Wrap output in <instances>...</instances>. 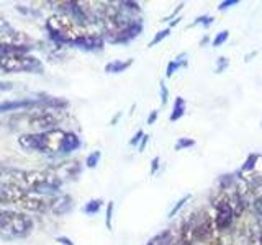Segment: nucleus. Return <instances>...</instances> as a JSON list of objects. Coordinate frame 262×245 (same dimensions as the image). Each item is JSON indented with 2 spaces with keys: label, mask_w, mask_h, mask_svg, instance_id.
Returning <instances> with one entry per match:
<instances>
[{
  "label": "nucleus",
  "mask_w": 262,
  "mask_h": 245,
  "mask_svg": "<svg viewBox=\"0 0 262 245\" xmlns=\"http://www.w3.org/2000/svg\"><path fill=\"white\" fill-rule=\"evenodd\" d=\"M196 144V141L193 137H179L177 142L174 144V151H185V149H190V147H193Z\"/></svg>",
  "instance_id": "aec40b11"
},
{
  "label": "nucleus",
  "mask_w": 262,
  "mask_h": 245,
  "mask_svg": "<svg viewBox=\"0 0 262 245\" xmlns=\"http://www.w3.org/2000/svg\"><path fill=\"white\" fill-rule=\"evenodd\" d=\"M66 131L51 129L45 133H28L18 137V144L27 151L43 152L49 155H56L62 152V142L66 139Z\"/></svg>",
  "instance_id": "f03ea898"
},
{
  "label": "nucleus",
  "mask_w": 262,
  "mask_h": 245,
  "mask_svg": "<svg viewBox=\"0 0 262 245\" xmlns=\"http://www.w3.org/2000/svg\"><path fill=\"white\" fill-rule=\"evenodd\" d=\"M33 220L27 214L16 211H0V235L25 237L31 232Z\"/></svg>",
  "instance_id": "423d86ee"
},
{
  "label": "nucleus",
  "mask_w": 262,
  "mask_h": 245,
  "mask_svg": "<svg viewBox=\"0 0 262 245\" xmlns=\"http://www.w3.org/2000/svg\"><path fill=\"white\" fill-rule=\"evenodd\" d=\"M184 7H185V4H184V2H180V4H179V5H177L176 8H174V12H172V13H170L169 16H164V18H162L161 21H169V23H170L172 20H176L177 16H179V13L184 10Z\"/></svg>",
  "instance_id": "bb28decb"
},
{
  "label": "nucleus",
  "mask_w": 262,
  "mask_h": 245,
  "mask_svg": "<svg viewBox=\"0 0 262 245\" xmlns=\"http://www.w3.org/2000/svg\"><path fill=\"white\" fill-rule=\"evenodd\" d=\"M170 31H172V30H170L169 27H167V28H164V30H159V31L154 35V38L149 41V44H147V47H154V46H158L159 43H162L164 39L170 36Z\"/></svg>",
  "instance_id": "6ab92c4d"
},
{
  "label": "nucleus",
  "mask_w": 262,
  "mask_h": 245,
  "mask_svg": "<svg viewBox=\"0 0 262 245\" xmlns=\"http://www.w3.org/2000/svg\"><path fill=\"white\" fill-rule=\"evenodd\" d=\"M57 242H59V243H62V245H74L72 243V240L69 239V237H64V235H61V237H57V239H56Z\"/></svg>",
  "instance_id": "473e14b6"
},
{
  "label": "nucleus",
  "mask_w": 262,
  "mask_h": 245,
  "mask_svg": "<svg viewBox=\"0 0 262 245\" xmlns=\"http://www.w3.org/2000/svg\"><path fill=\"white\" fill-rule=\"evenodd\" d=\"M188 65V53H180L176 59L169 61L167 67H166V79H170L176 72L180 69H185Z\"/></svg>",
  "instance_id": "9b49d317"
},
{
  "label": "nucleus",
  "mask_w": 262,
  "mask_h": 245,
  "mask_svg": "<svg viewBox=\"0 0 262 245\" xmlns=\"http://www.w3.org/2000/svg\"><path fill=\"white\" fill-rule=\"evenodd\" d=\"M237 239L241 245H262V229L252 216L237 229Z\"/></svg>",
  "instance_id": "1a4fd4ad"
},
{
  "label": "nucleus",
  "mask_w": 262,
  "mask_h": 245,
  "mask_svg": "<svg viewBox=\"0 0 262 245\" xmlns=\"http://www.w3.org/2000/svg\"><path fill=\"white\" fill-rule=\"evenodd\" d=\"M113 208H115V204L113 201H108V206H106V217H105V226L108 231H112V219H113Z\"/></svg>",
  "instance_id": "a878e982"
},
{
  "label": "nucleus",
  "mask_w": 262,
  "mask_h": 245,
  "mask_svg": "<svg viewBox=\"0 0 262 245\" xmlns=\"http://www.w3.org/2000/svg\"><path fill=\"white\" fill-rule=\"evenodd\" d=\"M176 234H177V229H166V231L154 235L146 245H170L172 240H174Z\"/></svg>",
  "instance_id": "ddd939ff"
},
{
  "label": "nucleus",
  "mask_w": 262,
  "mask_h": 245,
  "mask_svg": "<svg viewBox=\"0 0 262 245\" xmlns=\"http://www.w3.org/2000/svg\"><path fill=\"white\" fill-rule=\"evenodd\" d=\"M236 5H239V0H223V2L218 4V10L225 12V10H228V8L236 7Z\"/></svg>",
  "instance_id": "cd10ccee"
},
{
  "label": "nucleus",
  "mask_w": 262,
  "mask_h": 245,
  "mask_svg": "<svg viewBox=\"0 0 262 245\" xmlns=\"http://www.w3.org/2000/svg\"><path fill=\"white\" fill-rule=\"evenodd\" d=\"M190 220V227H192V234H193V240L195 245H211L218 239V232L215 223H213V216L211 212L207 211L205 208H200L187 216Z\"/></svg>",
  "instance_id": "7ed1b4c3"
},
{
  "label": "nucleus",
  "mask_w": 262,
  "mask_h": 245,
  "mask_svg": "<svg viewBox=\"0 0 262 245\" xmlns=\"http://www.w3.org/2000/svg\"><path fill=\"white\" fill-rule=\"evenodd\" d=\"M100 159H102V152H100V151H95V152H92V154H89V155H87L85 165H87L89 168H95V167L98 165V162H100Z\"/></svg>",
  "instance_id": "5701e85b"
},
{
  "label": "nucleus",
  "mask_w": 262,
  "mask_h": 245,
  "mask_svg": "<svg viewBox=\"0 0 262 245\" xmlns=\"http://www.w3.org/2000/svg\"><path fill=\"white\" fill-rule=\"evenodd\" d=\"M213 23H215V16H211V15H200V16H196L195 21H192L190 24H188V28H195V27L210 28Z\"/></svg>",
  "instance_id": "f3484780"
},
{
  "label": "nucleus",
  "mask_w": 262,
  "mask_h": 245,
  "mask_svg": "<svg viewBox=\"0 0 262 245\" xmlns=\"http://www.w3.org/2000/svg\"><path fill=\"white\" fill-rule=\"evenodd\" d=\"M236 177L243 180L252 193L259 191L262 188V154H249L241 168L236 172Z\"/></svg>",
  "instance_id": "6e6552de"
},
{
  "label": "nucleus",
  "mask_w": 262,
  "mask_h": 245,
  "mask_svg": "<svg viewBox=\"0 0 262 245\" xmlns=\"http://www.w3.org/2000/svg\"><path fill=\"white\" fill-rule=\"evenodd\" d=\"M0 69L4 72H41V62L27 53L0 47Z\"/></svg>",
  "instance_id": "20e7f679"
},
{
  "label": "nucleus",
  "mask_w": 262,
  "mask_h": 245,
  "mask_svg": "<svg viewBox=\"0 0 262 245\" xmlns=\"http://www.w3.org/2000/svg\"><path fill=\"white\" fill-rule=\"evenodd\" d=\"M48 170L51 172V174L62 183L64 180L76 178L79 175V172H80V165H79V162H64V163H61V165L48 168Z\"/></svg>",
  "instance_id": "9d476101"
},
{
  "label": "nucleus",
  "mask_w": 262,
  "mask_h": 245,
  "mask_svg": "<svg viewBox=\"0 0 262 245\" xmlns=\"http://www.w3.org/2000/svg\"><path fill=\"white\" fill-rule=\"evenodd\" d=\"M170 245H187L182 239H180V235H179V229H177V234H176L174 240H172V243H170Z\"/></svg>",
  "instance_id": "72a5a7b5"
},
{
  "label": "nucleus",
  "mask_w": 262,
  "mask_h": 245,
  "mask_svg": "<svg viewBox=\"0 0 262 245\" xmlns=\"http://www.w3.org/2000/svg\"><path fill=\"white\" fill-rule=\"evenodd\" d=\"M159 93H161V105L166 106L169 103V88L164 84V80L159 82Z\"/></svg>",
  "instance_id": "b1692460"
},
{
  "label": "nucleus",
  "mask_w": 262,
  "mask_h": 245,
  "mask_svg": "<svg viewBox=\"0 0 262 245\" xmlns=\"http://www.w3.org/2000/svg\"><path fill=\"white\" fill-rule=\"evenodd\" d=\"M147 142H149V136L144 134V136H143V139H141V142H139V145H138V151H139V152H143V151L146 149Z\"/></svg>",
  "instance_id": "2f4dec72"
},
{
  "label": "nucleus",
  "mask_w": 262,
  "mask_h": 245,
  "mask_svg": "<svg viewBox=\"0 0 262 245\" xmlns=\"http://www.w3.org/2000/svg\"><path fill=\"white\" fill-rule=\"evenodd\" d=\"M211 245H226V243H216V242H213Z\"/></svg>",
  "instance_id": "4c0bfd02"
},
{
  "label": "nucleus",
  "mask_w": 262,
  "mask_h": 245,
  "mask_svg": "<svg viewBox=\"0 0 262 245\" xmlns=\"http://www.w3.org/2000/svg\"><path fill=\"white\" fill-rule=\"evenodd\" d=\"M207 43H210V36H208V35H205V36L200 39V46H205Z\"/></svg>",
  "instance_id": "c9c22d12"
},
{
  "label": "nucleus",
  "mask_w": 262,
  "mask_h": 245,
  "mask_svg": "<svg viewBox=\"0 0 262 245\" xmlns=\"http://www.w3.org/2000/svg\"><path fill=\"white\" fill-rule=\"evenodd\" d=\"M251 211H252V217L254 220L259 224V227L262 229V188L259 191L254 193V198L251 203Z\"/></svg>",
  "instance_id": "4468645a"
},
{
  "label": "nucleus",
  "mask_w": 262,
  "mask_h": 245,
  "mask_svg": "<svg viewBox=\"0 0 262 245\" xmlns=\"http://www.w3.org/2000/svg\"><path fill=\"white\" fill-rule=\"evenodd\" d=\"M102 204H103V201L100 200V198H97V200H90L85 206H84V212L85 214H97L98 211L102 209Z\"/></svg>",
  "instance_id": "412c9836"
},
{
  "label": "nucleus",
  "mask_w": 262,
  "mask_h": 245,
  "mask_svg": "<svg viewBox=\"0 0 262 245\" xmlns=\"http://www.w3.org/2000/svg\"><path fill=\"white\" fill-rule=\"evenodd\" d=\"M159 167H161V157L159 155H156V157L151 160V175H156L159 172Z\"/></svg>",
  "instance_id": "c756f323"
},
{
  "label": "nucleus",
  "mask_w": 262,
  "mask_h": 245,
  "mask_svg": "<svg viewBox=\"0 0 262 245\" xmlns=\"http://www.w3.org/2000/svg\"><path fill=\"white\" fill-rule=\"evenodd\" d=\"M187 111V102L184 96H177L174 100V105H172V111H170V116L169 121L170 122H176L179 119L184 118V114Z\"/></svg>",
  "instance_id": "f8f14e48"
},
{
  "label": "nucleus",
  "mask_w": 262,
  "mask_h": 245,
  "mask_svg": "<svg viewBox=\"0 0 262 245\" xmlns=\"http://www.w3.org/2000/svg\"><path fill=\"white\" fill-rule=\"evenodd\" d=\"M120 116H121V113H117V116L112 119V125H117V121L120 119Z\"/></svg>",
  "instance_id": "e433bc0d"
},
{
  "label": "nucleus",
  "mask_w": 262,
  "mask_h": 245,
  "mask_svg": "<svg viewBox=\"0 0 262 245\" xmlns=\"http://www.w3.org/2000/svg\"><path fill=\"white\" fill-rule=\"evenodd\" d=\"M158 116H159V111H158V110H152V111L149 113V116H147V125L152 126L154 122L158 121Z\"/></svg>",
  "instance_id": "7c9ffc66"
},
{
  "label": "nucleus",
  "mask_w": 262,
  "mask_h": 245,
  "mask_svg": "<svg viewBox=\"0 0 262 245\" xmlns=\"http://www.w3.org/2000/svg\"><path fill=\"white\" fill-rule=\"evenodd\" d=\"M228 39H229V31H228V30H221L220 33H216V35L213 36V39H211V46H213V47H220V46H223Z\"/></svg>",
  "instance_id": "4be33fe9"
},
{
  "label": "nucleus",
  "mask_w": 262,
  "mask_h": 245,
  "mask_svg": "<svg viewBox=\"0 0 262 245\" xmlns=\"http://www.w3.org/2000/svg\"><path fill=\"white\" fill-rule=\"evenodd\" d=\"M80 147V139L77 137V134L74 133H68L66 134V139L62 142V152L61 154H71L72 151H76Z\"/></svg>",
  "instance_id": "dca6fc26"
},
{
  "label": "nucleus",
  "mask_w": 262,
  "mask_h": 245,
  "mask_svg": "<svg viewBox=\"0 0 262 245\" xmlns=\"http://www.w3.org/2000/svg\"><path fill=\"white\" fill-rule=\"evenodd\" d=\"M260 126H262V121H260Z\"/></svg>",
  "instance_id": "58836bf2"
},
{
  "label": "nucleus",
  "mask_w": 262,
  "mask_h": 245,
  "mask_svg": "<svg viewBox=\"0 0 262 245\" xmlns=\"http://www.w3.org/2000/svg\"><path fill=\"white\" fill-rule=\"evenodd\" d=\"M135 64V59H126V61H112L105 65V72L106 74H121L128 70L131 65Z\"/></svg>",
  "instance_id": "2eb2a0df"
},
{
  "label": "nucleus",
  "mask_w": 262,
  "mask_h": 245,
  "mask_svg": "<svg viewBox=\"0 0 262 245\" xmlns=\"http://www.w3.org/2000/svg\"><path fill=\"white\" fill-rule=\"evenodd\" d=\"M228 67H229V61H228V57L221 56V57H218V61H216L215 74H223Z\"/></svg>",
  "instance_id": "393cba45"
},
{
  "label": "nucleus",
  "mask_w": 262,
  "mask_h": 245,
  "mask_svg": "<svg viewBox=\"0 0 262 245\" xmlns=\"http://www.w3.org/2000/svg\"><path fill=\"white\" fill-rule=\"evenodd\" d=\"M62 110L56 106H43L41 110H35L30 114H25V126L33 133H45L51 131L62 119Z\"/></svg>",
  "instance_id": "39448f33"
},
{
  "label": "nucleus",
  "mask_w": 262,
  "mask_h": 245,
  "mask_svg": "<svg viewBox=\"0 0 262 245\" xmlns=\"http://www.w3.org/2000/svg\"><path fill=\"white\" fill-rule=\"evenodd\" d=\"M211 216H213V223H215L216 232L221 235L228 231H231L236 223V216L231 209V206L228 204L226 198L216 190V194L211 198Z\"/></svg>",
  "instance_id": "0eeeda50"
},
{
  "label": "nucleus",
  "mask_w": 262,
  "mask_h": 245,
  "mask_svg": "<svg viewBox=\"0 0 262 245\" xmlns=\"http://www.w3.org/2000/svg\"><path fill=\"white\" fill-rule=\"evenodd\" d=\"M192 200V194L190 193H187V194H184L182 196V198H180L176 204H174V206H172V209L169 211V214H167V217L169 219H172V217H176L177 214H179V212L180 211H182V208L185 206V204L188 203V201H190Z\"/></svg>",
  "instance_id": "a211bd4d"
},
{
  "label": "nucleus",
  "mask_w": 262,
  "mask_h": 245,
  "mask_svg": "<svg viewBox=\"0 0 262 245\" xmlns=\"http://www.w3.org/2000/svg\"><path fill=\"white\" fill-rule=\"evenodd\" d=\"M180 21H182V16H177L176 20H172V21L169 23V28L172 30V28H174V27H177V24H179Z\"/></svg>",
  "instance_id": "f704fd0d"
},
{
  "label": "nucleus",
  "mask_w": 262,
  "mask_h": 245,
  "mask_svg": "<svg viewBox=\"0 0 262 245\" xmlns=\"http://www.w3.org/2000/svg\"><path fill=\"white\" fill-rule=\"evenodd\" d=\"M94 27H97V24H90L89 27V24L80 23L74 18V16L62 13V12L49 16L46 21V30L49 31V36H51L56 43L74 44L77 47L90 33L95 31Z\"/></svg>",
  "instance_id": "f257e3e1"
},
{
  "label": "nucleus",
  "mask_w": 262,
  "mask_h": 245,
  "mask_svg": "<svg viewBox=\"0 0 262 245\" xmlns=\"http://www.w3.org/2000/svg\"><path fill=\"white\" fill-rule=\"evenodd\" d=\"M143 136H144V131H143V129L136 131V134L129 139V145H139V142H141Z\"/></svg>",
  "instance_id": "c85d7f7f"
}]
</instances>
